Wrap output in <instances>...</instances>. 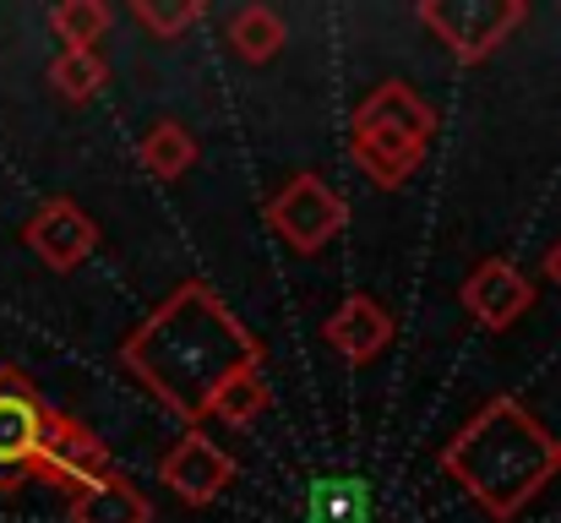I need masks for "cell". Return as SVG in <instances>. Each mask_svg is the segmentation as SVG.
I'll list each match as a JSON object with an SVG mask.
<instances>
[{"label":"cell","mask_w":561,"mask_h":523,"mask_svg":"<svg viewBox=\"0 0 561 523\" xmlns=\"http://www.w3.org/2000/svg\"><path fill=\"white\" fill-rule=\"evenodd\" d=\"M44 409L16 387V382H5L0 376V486H11L33 458H38V447H44Z\"/></svg>","instance_id":"1"},{"label":"cell","mask_w":561,"mask_h":523,"mask_svg":"<svg viewBox=\"0 0 561 523\" xmlns=\"http://www.w3.org/2000/svg\"><path fill=\"white\" fill-rule=\"evenodd\" d=\"M306 523H376V497L360 475H322L311 480Z\"/></svg>","instance_id":"2"},{"label":"cell","mask_w":561,"mask_h":523,"mask_svg":"<svg viewBox=\"0 0 561 523\" xmlns=\"http://www.w3.org/2000/svg\"><path fill=\"white\" fill-rule=\"evenodd\" d=\"M55 82H60V88H66L71 99H88V93H93V66H88L82 55H71V60H66V66L55 71Z\"/></svg>","instance_id":"3"},{"label":"cell","mask_w":561,"mask_h":523,"mask_svg":"<svg viewBox=\"0 0 561 523\" xmlns=\"http://www.w3.org/2000/svg\"><path fill=\"white\" fill-rule=\"evenodd\" d=\"M55 22H60V27H66V33H71V44H82V33H88V27H93V22H99V16H93V11H60V16H55Z\"/></svg>","instance_id":"4"}]
</instances>
